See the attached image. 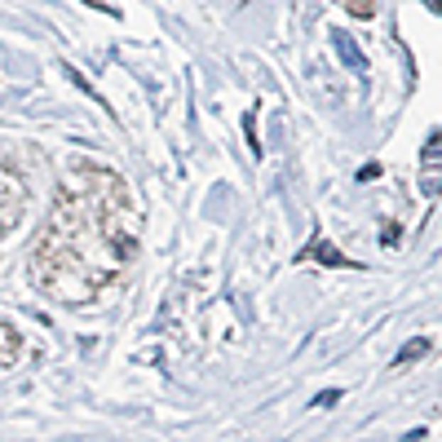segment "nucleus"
I'll return each instance as SVG.
<instances>
[{
  "mask_svg": "<svg viewBox=\"0 0 442 442\" xmlns=\"http://www.w3.org/2000/svg\"><path fill=\"white\" fill-rule=\"evenodd\" d=\"M137 204L133 190L115 173L80 168L58 208L49 230L31 257V279L40 292L58 296L63 306H85L111 279L129 266L137 248Z\"/></svg>",
  "mask_w": 442,
  "mask_h": 442,
  "instance_id": "1",
  "label": "nucleus"
},
{
  "mask_svg": "<svg viewBox=\"0 0 442 442\" xmlns=\"http://www.w3.org/2000/svg\"><path fill=\"white\" fill-rule=\"evenodd\" d=\"M23 221V182H14V177L0 168V244H5V235Z\"/></svg>",
  "mask_w": 442,
  "mask_h": 442,
  "instance_id": "2",
  "label": "nucleus"
},
{
  "mask_svg": "<svg viewBox=\"0 0 442 442\" xmlns=\"http://www.w3.org/2000/svg\"><path fill=\"white\" fill-rule=\"evenodd\" d=\"M301 261H323V266H336V270H363L358 261H350V257H340L328 239H314V248L310 252H301Z\"/></svg>",
  "mask_w": 442,
  "mask_h": 442,
  "instance_id": "3",
  "label": "nucleus"
},
{
  "mask_svg": "<svg viewBox=\"0 0 442 442\" xmlns=\"http://www.w3.org/2000/svg\"><path fill=\"white\" fill-rule=\"evenodd\" d=\"M18 350H23V340H18L14 323H5V318H0V367H9L14 358H18Z\"/></svg>",
  "mask_w": 442,
  "mask_h": 442,
  "instance_id": "4",
  "label": "nucleus"
},
{
  "mask_svg": "<svg viewBox=\"0 0 442 442\" xmlns=\"http://www.w3.org/2000/svg\"><path fill=\"white\" fill-rule=\"evenodd\" d=\"M433 345H429V336H416L411 345H403L398 350V358H394V367H411V363H420V358H425Z\"/></svg>",
  "mask_w": 442,
  "mask_h": 442,
  "instance_id": "5",
  "label": "nucleus"
},
{
  "mask_svg": "<svg viewBox=\"0 0 442 442\" xmlns=\"http://www.w3.org/2000/svg\"><path fill=\"white\" fill-rule=\"evenodd\" d=\"M336 49H340V63L354 67V71H363V53H358V45L345 36V31H336Z\"/></svg>",
  "mask_w": 442,
  "mask_h": 442,
  "instance_id": "6",
  "label": "nucleus"
},
{
  "mask_svg": "<svg viewBox=\"0 0 442 442\" xmlns=\"http://www.w3.org/2000/svg\"><path fill=\"white\" fill-rule=\"evenodd\" d=\"M345 9L354 18H372V0H345Z\"/></svg>",
  "mask_w": 442,
  "mask_h": 442,
  "instance_id": "7",
  "label": "nucleus"
},
{
  "mask_svg": "<svg viewBox=\"0 0 442 442\" xmlns=\"http://www.w3.org/2000/svg\"><path fill=\"white\" fill-rule=\"evenodd\" d=\"M438 190H442V173L429 168V173H425V195H438Z\"/></svg>",
  "mask_w": 442,
  "mask_h": 442,
  "instance_id": "8",
  "label": "nucleus"
},
{
  "mask_svg": "<svg viewBox=\"0 0 442 442\" xmlns=\"http://www.w3.org/2000/svg\"><path fill=\"white\" fill-rule=\"evenodd\" d=\"M336 398H340V389H323V394H318V398H314V407H332V403H336Z\"/></svg>",
  "mask_w": 442,
  "mask_h": 442,
  "instance_id": "9",
  "label": "nucleus"
},
{
  "mask_svg": "<svg viewBox=\"0 0 442 442\" xmlns=\"http://www.w3.org/2000/svg\"><path fill=\"white\" fill-rule=\"evenodd\" d=\"M372 177H380V164H363L358 168V182H372Z\"/></svg>",
  "mask_w": 442,
  "mask_h": 442,
  "instance_id": "10",
  "label": "nucleus"
},
{
  "mask_svg": "<svg viewBox=\"0 0 442 442\" xmlns=\"http://www.w3.org/2000/svg\"><path fill=\"white\" fill-rule=\"evenodd\" d=\"M425 5H429V9H433V14H442V0H425Z\"/></svg>",
  "mask_w": 442,
  "mask_h": 442,
  "instance_id": "11",
  "label": "nucleus"
},
{
  "mask_svg": "<svg viewBox=\"0 0 442 442\" xmlns=\"http://www.w3.org/2000/svg\"><path fill=\"white\" fill-rule=\"evenodd\" d=\"M93 5H97V0H93Z\"/></svg>",
  "mask_w": 442,
  "mask_h": 442,
  "instance_id": "12",
  "label": "nucleus"
}]
</instances>
